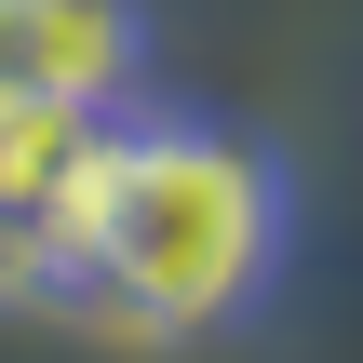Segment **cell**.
<instances>
[{
	"instance_id": "obj_1",
	"label": "cell",
	"mask_w": 363,
	"mask_h": 363,
	"mask_svg": "<svg viewBox=\"0 0 363 363\" xmlns=\"http://www.w3.org/2000/svg\"><path fill=\"white\" fill-rule=\"evenodd\" d=\"M269 256H283V175L216 121H148V135H121L108 216L67 283H94V310L135 337H202V323L256 310Z\"/></svg>"
},
{
	"instance_id": "obj_2",
	"label": "cell",
	"mask_w": 363,
	"mask_h": 363,
	"mask_svg": "<svg viewBox=\"0 0 363 363\" xmlns=\"http://www.w3.org/2000/svg\"><path fill=\"white\" fill-rule=\"evenodd\" d=\"M148 27L135 0H0V94H54V108H108L135 81Z\"/></svg>"
},
{
	"instance_id": "obj_3",
	"label": "cell",
	"mask_w": 363,
	"mask_h": 363,
	"mask_svg": "<svg viewBox=\"0 0 363 363\" xmlns=\"http://www.w3.org/2000/svg\"><path fill=\"white\" fill-rule=\"evenodd\" d=\"M81 135H94V108H54V94H0V216H13V229H40V202L67 189Z\"/></svg>"
},
{
	"instance_id": "obj_4",
	"label": "cell",
	"mask_w": 363,
	"mask_h": 363,
	"mask_svg": "<svg viewBox=\"0 0 363 363\" xmlns=\"http://www.w3.org/2000/svg\"><path fill=\"white\" fill-rule=\"evenodd\" d=\"M13 283H54V269H40V242H27V229L0 216V296H13Z\"/></svg>"
}]
</instances>
